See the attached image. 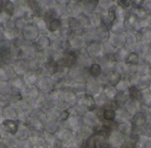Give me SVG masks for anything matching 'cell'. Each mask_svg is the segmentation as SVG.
<instances>
[{
    "mask_svg": "<svg viewBox=\"0 0 151 148\" xmlns=\"http://www.w3.org/2000/svg\"><path fill=\"white\" fill-rule=\"evenodd\" d=\"M76 55L75 52H70L67 54L65 58L62 60V64L64 66L70 67L76 62Z\"/></svg>",
    "mask_w": 151,
    "mask_h": 148,
    "instance_id": "cell-1",
    "label": "cell"
},
{
    "mask_svg": "<svg viewBox=\"0 0 151 148\" xmlns=\"http://www.w3.org/2000/svg\"><path fill=\"white\" fill-rule=\"evenodd\" d=\"M3 126L5 129H7V131H10L11 133H15L17 131V122L12 120H6L3 122Z\"/></svg>",
    "mask_w": 151,
    "mask_h": 148,
    "instance_id": "cell-2",
    "label": "cell"
},
{
    "mask_svg": "<svg viewBox=\"0 0 151 148\" xmlns=\"http://www.w3.org/2000/svg\"><path fill=\"white\" fill-rule=\"evenodd\" d=\"M104 117L106 120H112L115 117V113L112 110H106L104 113Z\"/></svg>",
    "mask_w": 151,
    "mask_h": 148,
    "instance_id": "cell-3",
    "label": "cell"
},
{
    "mask_svg": "<svg viewBox=\"0 0 151 148\" xmlns=\"http://www.w3.org/2000/svg\"><path fill=\"white\" fill-rule=\"evenodd\" d=\"M3 7L5 9V11L7 12L8 14H12L13 12V5L10 2H5L3 4Z\"/></svg>",
    "mask_w": 151,
    "mask_h": 148,
    "instance_id": "cell-4",
    "label": "cell"
},
{
    "mask_svg": "<svg viewBox=\"0 0 151 148\" xmlns=\"http://www.w3.org/2000/svg\"><path fill=\"white\" fill-rule=\"evenodd\" d=\"M90 73L93 76H98V74L101 73V67H100L99 65L94 64L90 69Z\"/></svg>",
    "mask_w": 151,
    "mask_h": 148,
    "instance_id": "cell-5",
    "label": "cell"
},
{
    "mask_svg": "<svg viewBox=\"0 0 151 148\" xmlns=\"http://www.w3.org/2000/svg\"><path fill=\"white\" fill-rule=\"evenodd\" d=\"M83 148H95V142L93 138H89L83 145Z\"/></svg>",
    "mask_w": 151,
    "mask_h": 148,
    "instance_id": "cell-6",
    "label": "cell"
},
{
    "mask_svg": "<svg viewBox=\"0 0 151 148\" xmlns=\"http://www.w3.org/2000/svg\"><path fill=\"white\" fill-rule=\"evenodd\" d=\"M60 21H58V19H55L54 21H52V23H51L50 29H51L52 31H54V30H55L56 29H58V28L60 27Z\"/></svg>",
    "mask_w": 151,
    "mask_h": 148,
    "instance_id": "cell-7",
    "label": "cell"
},
{
    "mask_svg": "<svg viewBox=\"0 0 151 148\" xmlns=\"http://www.w3.org/2000/svg\"><path fill=\"white\" fill-rule=\"evenodd\" d=\"M130 94L133 98H140V92L135 88H132L130 89Z\"/></svg>",
    "mask_w": 151,
    "mask_h": 148,
    "instance_id": "cell-8",
    "label": "cell"
},
{
    "mask_svg": "<svg viewBox=\"0 0 151 148\" xmlns=\"http://www.w3.org/2000/svg\"><path fill=\"white\" fill-rule=\"evenodd\" d=\"M3 4L4 2L2 1H0V13L2 12V8H3Z\"/></svg>",
    "mask_w": 151,
    "mask_h": 148,
    "instance_id": "cell-9",
    "label": "cell"
},
{
    "mask_svg": "<svg viewBox=\"0 0 151 148\" xmlns=\"http://www.w3.org/2000/svg\"><path fill=\"white\" fill-rule=\"evenodd\" d=\"M0 148H2V147H1V145H0Z\"/></svg>",
    "mask_w": 151,
    "mask_h": 148,
    "instance_id": "cell-10",
    "label": "cell"
},
{
    "mask_svg": "<svg viewBox=\"0 0 151 148\" xmlns=\"http://www.w3.org/2000/svg\"><path fill=\"white\" fill-rule=\"evenodd\" d=\"M0 138H1V135H0Z\"/></svg>",
    "mask_w": 151,
    "mask_h": 148,
    "instance_id": "cell-11",
    "label": "cell"
}]
</instances>
